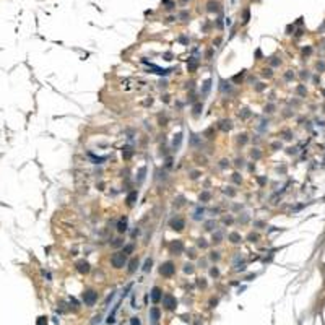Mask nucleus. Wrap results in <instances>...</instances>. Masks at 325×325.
I'll use <instances>...</instances> for the list:
<instances>
[{"mask_svg": "<svg viewBox=\"0 0 325 325\" xmlns=\"http://www.w3.org/2000/svg\"><path fill=\"white\" fill-rule=\"evenodd\" d=\"M200 215H203V210H197V211H195V215H193V218H195V219H200V218H202Z\"/></svg>", "mask_w": 325, "mask_h": 325, "instance_id": "72a5a7b5", "label": "nucleus"}, {"mask_svg": "<svg viewBox=\"0 0 325 325\" xmlns=\"http://www.w3.org/2000/svg\"><path fill=\"white\" fill-rule=\"evenodd\" d=\"M252 158H260V153L257 150H254V151H252Z\"/></svg>", "mask_w": 325, "mask_h": 325, "instance_id": "79ce46f5", "label": "nucleus"}, {"mask_svg": "<svg viewBox=\"0 0 325 325\" xmlns=\"http://www.w3.org/2000/svg\"><path fill=\"white\" fill-rule=\"evenodd\" d=\"M174 272H176V265L172 262H164V263H161V267H159V273L162 276H166V278H168V276H172Z\"/></svg>", "mask_w": 325, "mask_h": 325, "instance_id": "7ed1b4c3", "label": "nucleus"}, {"mask_svg": "<svg viewBox=\"0 0 325 325\" xmlns=\"http://www.w3.org/2000/svg\"><path fill=\"white\" fill-rule=\"evenodd\" d=\"M38 325H47V317H38Z\"/></svg>", "mask_w": 325, "mask_h": 325, "instance_id": "7c9ffc66", "label": "nucleus"}, {"mask_svg": "<svg viewBox=\"0 0 325 325\" xmlns=\"http://www.w3.org/2000/svg\"><path fill=\"white\" fill-rule=\"evenodd\" d=\"M133 154V151H132V148L130 146H125V148H122V156H124V159H128L130 156Z\"/></svg>", "mask_w": 325, "mask_h": 325, "instance_id": "2eb2a0df", "label": "nucleus"}, {"mask_svg": "<svg viewBox=\"0 0 325 325\" xmlns=\"http://www.w3.org/2000/svg\"><path fill=\"white\" fill-rule=\"evenodd\" d=\"M130 325H140V319L138 317H132L130 319Z\"/></svg>", "mask_w": 325, "mask_h": 325, "instance_id": "2f4dec72", "label": "nucleus"}, {"mask_svg": "<svg viewBox=\"0 0 325 325\" xmlns=\"http://www.w3.org/2000/svg\"><path fill=\"white\" fill-rule=\"evenodd\" d=\"M197 244H198V247H202V249H207V247H208V244H207V241H205V239H198V242H197Z\"/></svg>", "mask_w": 325, "mask_h": 325, "instance_id": "bb28decb", "label": "nucleus"}, {"mask_svg": "<svg viewBox=\"0 0 325 325\" xmlns=\"http://www.w3.org/2000/svg\"><path fill=\"white\" fill-rule=\"evenodd\" d=\"M77 270L81 273V275H86V273H89V263L86 262V260H80V262H77Z\"/></svg>", "mask_w": 325, "mask_h": 325, "instance_id": "0eeeda50", "label": "nucleus"}, {"mask_svg": "<svg viewBox=\"0 0 325 325\" xmlns=\"http://www.w3.org/2000/svg\"><path fill=\"white\" fill-rule=\"evenodd\" d=\"M111 263L114 268H124L125 263H127V255L124 252H116V254H112L111 257Z\"/></svg>", "mask_w": 325, "mask_h": 325, "instance_id": "f257e3e1", "label": "nucleus"}, {"mask_svg": "<svg viewBox=\"0 0 325 325\" xmlns=\"http://www.w3.org/2000/svg\"><path fill=\"white\" fill-rule=\"evenodd\" d=\"M171 228H172L174 231H182L184 228H185V223H184V219H181V218H177V219H172V221H171Z\"/></svg>", "mask_w": 325, "mask_h": 325, "instance_id": "6e6552de", "label": "nucleus"}, {"mask_svg": "<svg viewBox=\"0 0 325 325\" xmlns=\"http://www.w3.org/2000/svg\"><path fill=\"white\" fill-rule=\"evenodd\" d=\"M159 315H161V312H159V309H156V307H153L151 311H150V317H151L153 322H158L159 320Z\"/></svg>", "mask_w": 325, "mask_h": 325, "instance_id": "f8f14e48", "label": "nucleus"}, {"mask_svg": "<svg viewBox=\"0 0 325 325\" xmlns=\"http://www.w3.org/2000/svg\"><path fill=\"white\" fill-rule=\"evenodd\" d=\"M132 250H133V246H132V244H128V246H125V247H124V250H122V252H124V254L127 255V254H130Z\"/></svg>", "mask_w": 325, "mask_h": 325, "instance_id": "cd10ccee", "label": "nucleus"}, {"mask_svg": "<svg viewBox=\"0 0 325 325\" xmlns=\"http://www.w3.org/2000/svg\"><path fill=\"white\" fill-rule=\"evenodd\" d=\"M150 294H151V301H153L154 304H158L159 301L162 299V291H161V288H158V286H154V288L151 289Z\"/></svg>", "mask_w": 325, "mask_h": 325, "instance_id": "423d86ee", "label": "nucleus"}, {"mask_svg": "<svg viewBox=\"0 0 325 325\" xmlns=\"http://www.w3.org/2000/svg\"><path fill=\"white\" fill-rule=\"evenodd\" d=\"M119 246H122V239H116L112 242V247H119Z\"/></svg>", "mask_w": 325, "mask_h": 325, "instance_id": "c9c22d12", "label": "nucleus"}, {"mask_svg": "<svg viewBox=\"0 0 325 325\" xmlns=\"http://www.w3.org/2000/svg\"><path fill=\"white\" fill-rule=\"evenodd\" d=\"M162 306H164L166 309H169V311H174V309L177 307V301L172 294H164L162 296Z\"/></svg>", "mask_w": 325, "mask_h": 325, "instance_id": "20e7f679", "label": "nucleus"}, {"mask_svg": "<svg viewBox=\"0 0 325 325\" xmlns=\"http://www.w3.org/2000/svg\"><path fill=\"white\" fill-rule=\"evenodd\" d=\"M182 250H184V244H182V241H174V242H171L169 252H171L172 255H181Z\"/></svg>", "mask_w": 325, "mask_h": 325, "instance_id": "39448f33", "label": "nucleus"}, {"mask_svg": "<svg viewBox=\"0 0 325 325\" xmlns=\"http://www.w3.org/2000/svg\"><path fill=\"white\" fill-rule=\"evenodd\" d=\"M229 241H231L232 244H239V242L242 241V238H241V234H238V232H231V234H229Z\"/></svg>", "mask_w": 325, "mask_h": 325, "instance_id": "4468645a", "label": "nucleus"}, {"mask_svg": "<svg viewBox=\"0 0 325 325\" xmlns=\"http://www.w3.org/2000/svg\"><path fill=\"white\" fill-rule=\"evenodd\" d=\"M181 140H182V135H181V133H177V135H176V138H174V142H172V143H174V146H179Z\"/></svg>", "mask_w": 325, "mask_h": 325, "instance_id": "c756f323", "label": "nucleus"}, {"mask_svg": "<svg viewBox=\"0 0 325 325\" xmlns=\"http://www.w3.org/2000/svg\"><path fill=\"white\" fill-rule=\"evenodd\" d=\"M238 142H239L241 145H244V143H247V135H246V133H242V135H239V138H238Z\"/></svg>", "mask_w": 325, "mask_h": 325, "instance_id": "a878e982", "label": "nucleus"}, {"mask_svg": "<svg viewBox=\"0 0 325 325\" xmlns=\"http://www.w3.org/2000/svg\"><path fill=\"white\" fill-rule=\"evenodd\" d=\"M257 239H258L257 234H249V241H250V242H255Z\"/></svg>", "mask_w": 325, "mask_h": 325, "instance_id": "f704fd0d", "label": "nucleus"}, {"mask_svg": "<svg viewBox=\"0 0 325 325\" xmlns=\"http://www.w3.org/2000/svg\"><path fill=\"white\" fill-rule=\"evenodd\" d=\"M151 265H153V260H151V258H146L145 267H143V272H150V270H151Z\"/></svg>", "mask_w": 325, "mask_h": 325, "instance_id": "6ab92c4d", "label": "nucleus"}, {"mask_svg": "<svg viewBox=\"0 0 325 325\" xmlns=\"http://www.w3.org/2000/svg\"><path fill=\"white\" fill-rule=\"evenodd\" d=\"M250 20V12H249V8H246L244 10V16H242V23H247Z\"/></svg>", "mask_w": 325, "mask_h": 325, "instance_id": "412c9836", "label": "nucleus"}, {"mask_svg": "<svg viewBox=\"0 0 325 325\" xmlns=\"http://www.w3.org/2000/svg\"><path fill=\"white\" fill-rule=\"evenodd\" d=\"M137 267H138V258L133 257L132 260H130V263H128V273H133L137 270Z\"/></svg>", "mask_w": 325, "mask_h": 325, "instance_id": "ddd939ff", "label": "nucleus"}, {"mask_svg": "<svg viewBox=\"0 0 325 325\" xmlns=\"http://www.w3.org/2000/svg\"><path fill=\"white\" fill-rule=\"evenodd\" d=\"M117 231L119 232H125L127 231V218H120V221L117 223Z\"/></svg>", "mask_w": 325, "mask_h": 325, "instance_id": "9b49d317", "label": "nucleus"}, {"mask_svg": "<svg viewBox=\"0 0 325 325\" xmlns=\"http://www.w3.org/2000/svg\"><path fill=\"white\" fill-rule=\"evenodd\" d=\"M232 181H234V182H241V177H239V174H238V172L232 174Z\"/></svg>", "mask_w": 325, "mask_h": 325, "instance_id": "58836bf2", "label": "nucleus"}, {"mask_svg": "<svg viewBox=\"0 0 325 325\" xmlns=\"http://www.w3.org/2000/svg\"><path fill=\"white\" fill-rule=\"evenodd\" d=\"M210 275H211V276H218V275H219V272H218V268H211V272H210Z\"/></svg>", "mask_w": 325, "mask_h": 325, "instance_id": "4c0bfd02", "label": "nucleus"}, {"mask_svg": "<svg viewBox=\"0 0 325 325\" xmlns=\"http://www.w3.org/2000/svg\"><path fill=\"white\" fill-rule=\"evenodd\" d=\"M262 75H263V77H272V70H270V68H263V70H262Z\"/></svg>", "mask_w": 325, "mask_h": 325, "instance_id": "473e14b6", "label": "nucleus"}, {"mask_svg": "<svg viewBox=\"0 0 325 325\" xmlns=\"http://www.w3.org/2000/svg\"><path fill=\"white\" fill-rule=\"evenodd\" d=\"M221 239H223V236H221V232H219V231L213 234V242H215V244H218V242H221Z\"/></svg>", "mask_w": 325, "mask_h": 325, "instance_id": "b1692460", "label": "nucleus"}, {"mask_svg": "<svg viewBox=\"0 0 325 325\" xmlns=\"http://www.w3.org/2000/svg\"><path fill=\"white\" fill-rule=\"evenodd\" d=\"M242 77H244V70L241 73H238V75H234L232 77V81H234V83H239V81H242Z\"/></svg>", "mask_w": 325, "mask_h": 325, "instance_id": "5701e85b", "label": "nucleus"}, {"mask_svg": "<svg viewBox=\"0 0 325 325\" xmlns=\"http://www.w3.org/2000/svg\"><path fill=\"white\" fill-rule=\"evenodd\" d=\"M184 272H185V273H192V272H193V265H192V263H187V265L184 267Z\"/></svg>", "mask_w": 325, "mask_h": 325, "instance_id": "c85d7f7f", "label": "nucleus"}, {"mask_svg": "<svg viewBox=\"0 0 325 325\" xmlns=\"http://www.w3.org/2000/svg\"><path fill=\"white\" fill-rule=\"evenodd\" d=\"M208 12H219V3L218 2H208Z\"/></svg>", "mask_w": 325, "mask_h": 325, "instance_id": "dca6fc26", "label": "nucleus"}, {"mask_svg": "<svg viewBox=\"0 0 325 325\" xmlns=\"http://www.w3.org/2000/svg\"><path fill=\"white\" fill-rule=\"evenodd\" d=\"M96 301H98V292L93 291V289H88L83 292V302L88 306V307H91L96 304Z\"/></svg>", "mask_w": 325, "mask_h": 325, "instance_id": "f03ea898", "label": "nucleus"}, {"mask_svg": "<svg viewBox=\"0 0 325 325\" xmlns=\"http://www.w3.org/2000/svg\"><path fill=\"white\" fill-rule=\"evenodd\" d=\"M210 86H211V80H207L205 83H203V94H207L210 91Z\"/></svg>", "mask_w": 325, "mask_h": 325, "instance_id": "4be33fe9", "label": "nucleus"}, {"mask_svg": "<svg viewBox=\"0 0 325 325\" xmlns=\"http://www.w3.org/2000/svg\"><path fill=\"white\" fill-rule=\"evenodd\" d=\"M228 164H229V162H228V161H226V159H223V161H221V166H223V168H226V166H228Z\"/></svg>", "mask_w": 325, "mask_h": 325, "instance_id": "37998d69", "label": "nucleus"}, {"mask_svg": "<svg viewBox=\"0 0 325 325\" xmlns=\"http://www.w3.org/2000/svg\"><path fill=\"white\" fill-rule=\"evenodd\" d=\"M210 257H211V260H219V254H218V252H211Z\"/></svg>", "mask_w": 325, "mask_h": 325, "instance_id": "e433bc0d", "label": "nucleus"}, {"mask_svg": "<svg viewBox=\"0 0 325 325\" xmlns=\"http://www.w3.org/2000/svg\"><path fill=\"white\" fill-rule=\"evenodd\" d=\"M210 197H211L210 192H203V193H200V197H198V198H200V202H208V200H210Z\"/></svg>", "mask_w": 325, "mask_h": 325, "instance_id": "aec40b11", "label": "nucleus"}, {"mask_svg": "<svg viewBox=\"0 0 325 325\" xmlns=\"http://www.w3.org/2000/svg\"><path fill=\"white\" fill-rule=\"evenodd\" d=\"M219 124H221V125H219V127H221V130H224V132L231 128V120H221Z\"/></svg>", "mask_w": 325, "mask_h": 325, "instance_id": "f3484780", "label": "nucleus"}, {"mask_svg": "<svg viewBox=\"0 0 325 325\" xmlns=\"http://www.w3.org/2000/svg\"><path fill=\"white\" fill-rule=\"evenodd\" d=\"M137 198H138V192H137V190H133V192H130V193L127 195V198H125V202H127V205H128V207H132L133 203L137 202Z\"/></svg>", "mask_w": 325, "mask_h": 325, "instance_id": "1a4fd4ad", "label": "nucleus"}, {"mask_svg": "<svg viewBox=\"0 0 325 325\" xmlns=\"http://www.w3.org/2000/svg\"><path fill=\"white\" fill-rule=\"evenodd\" d=\"M162 3H166V5H168V8H172V5H174L172 2H171V0H162Z\"/></svg>", "mask_w": 325, "mask_h": 325, "instance_id": "ea45409f", "label": "nucleus"}, {"mask_svg": "<svg viewBox=\"0 0 325 325\" xmlns=\"http://www.w3.org/2000/svg\"><path fill=\"white\" fill-rule=\"evenodd\" d=\"M215 226H216L215 221H207V223H205V229H207V231H211Z\"/></svg>", "mask_w": 325, "mask_h": 325, "instance_id": "393cba45", "label": "nucleus"}, {"mask_svg": "<svg viewBox=\"0 0 325 325\" xmlns=\"http://www.w3.org/2000/svg\"><path fill=\"white\" fill-rule=\"evenodd\" d=\"M187 16H189V13H187V12H182L181 15H179V18H181V20H185Z\"/></svg>", "mask_w": 325, "mask_h": 325, "instance_id": "a19ab883", "label": "nucleus"}, {"mask_svg": "<svg viewBox=\"0 0 325 325\" xmlns=\"http://www.w3.org/2000/svg\"><path fill=\"white\" fill-rule=\"evenodd\" d=\"M190 177H192V179H197V177H198V172H192Z\"/></svg>", "mask_w": 325, "mask_h": 325, "instance_id": "c03bdc74", "label": "nucleus"}, {"mask_svg": "<svg viewBox=\"0 0 325 325\" xmlns=\"http://www.w3.org/2000/svg\"><path fill=\"white\" fill-rule=\"evenodd\" d=\"M202 109H203V104L202 102H197V104L193 106V114H195V116H198V114L202 112Z\"/></svg>", "mask_w": 325, "mask_h": 325, "instance_id": "a211bd4d", "label": "nucleus"}, {"mask_svg": "<svg viewBox=\"0 0 325 325\" xmlns=\"http://www.w3.org/2000/svg\"><path fill=\"white\" fill-rule=\"evenodd\" d=\"M197 67H198V62H197L195 57H192V59L189 60V63H187V70H189V72H195V70H197Z\"/></svg>", "mask_w": 325, "mask_h": 325, "instance_id": "9d476101", "label": "nucleus"}]
</instances>
